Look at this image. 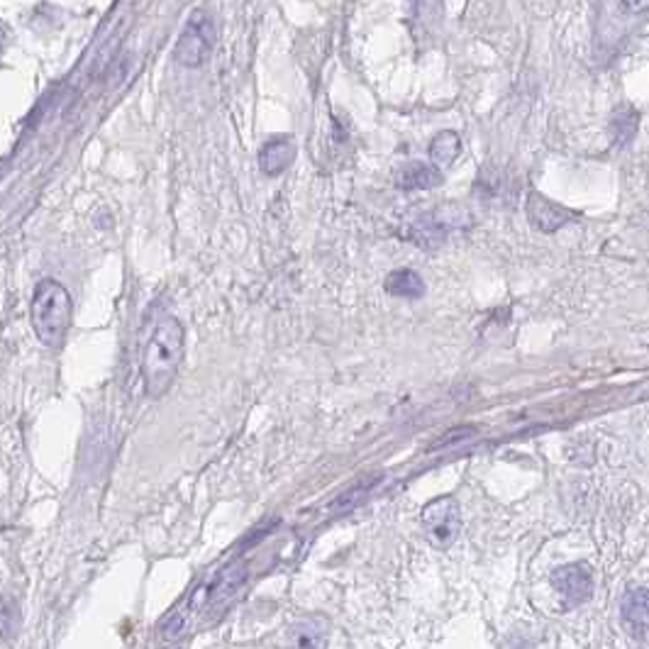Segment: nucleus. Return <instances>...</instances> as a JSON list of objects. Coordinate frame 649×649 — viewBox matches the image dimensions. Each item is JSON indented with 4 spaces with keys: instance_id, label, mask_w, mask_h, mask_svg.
I'll return each mask as SVG.
<instances>
[{
    "instance_id": "nucleus-7",
    "label": "nucleus",
    "mask_w": 649,
    "mask_h": 649,
    "mask_svg": "<svg viewBox=\"0 0 649 649\" xmlns=\"http://www.w3.org/2000/svg\"><path fill=\"white\" fill-rule=\"evenodd\" d=\"M528 218L530 223L538 227L540 232H556L564 223H569V218H572V213H569L566 208H562V205H556L554 201L544 198L542 193L532 191L528 196Z\"/></svg>"
},
{
    "instance_id": "nucleus-1",
    "label": "nucleus",
    "mask_w": 649,
    "mask_h": 649,
    "mask_svg": "<svg viewBox=\"0 0 649 649\" xmlns=\"http://www.w3.org/2000/svg\"><path fill=\"white\" fill-rule=\"evenodd\" d=\"M186 351V333L174 315H164L142 351V381L150 398L164 396L174 383Z\"/></svg>"
},
{
    "instance_id": "nucleus-11",
    "label": "nucleus",
    "mask_w": 649,
    "mask_h": 649,
    "mask_svg": "<svg viewBox=\"0 0 649 649\" xmlns=\"http://www.w3.org/2000/svg\"><path fill=\"white\" fill-rule=\"evenodd\" d=\"M383 289L391 295H396V299H410V301L423 299L428 291L423 277L413 269H393L389 277H386Z\"/></svg>"
},
{
    "instance_id": "nucleus-15",
    "label": "nucleus",
    "mask_w": 649,
    "mask_h": 649,
    "mask_svg": "<svg viewBox=\"0 0 649 649\" xmlns=\"http://www.w3.org/2000/svg\"><path fill=\"white\" fill-rule=\"evenodd\" d=\"M181 630H184V615H181V613L169 615V620L162 623V637H164V640H174V637L181 635Z\"/></svg>"
},
{
    "instance_id": "nucleus-5",
    "label": "nucleus",
    "mask_w": 649,
    "mask_h": 649,
    "mask_svg": "<svg viewBox=\"0 0 649 649\" xmlns=\"http://www.w3.org/2000/svg\"><path fill=\"white\" fill-rule=\"evenodd\" d=\"M552 586L562 596L564 608H576L594 594V574L588 564H564L552 572Z\"/></svg>"
},
{
    "instance_id": "nucleus-3",
    "label": "nucleus",
    "mask_w": 649,
    "mask_h": 649,
    "mask_svg": "<svg viewBox=\"0 0 649 649\" xmlns=\"http://www.w3.org/2000/svg\"><path fill=\"white\" fill-rule=\"evenodd\" d=\"M215 20L208 10H193L186 28L181 30L179 42L174 47V62L186 68H198L210 60L215 50Z\"/></svg>"
},
{
    "instance_id": "nucleus-10",
    "label": "nucleus",
    "mask_w": 649,
    "mask_h": 649,
    "mask_svg": "<svg viewBox=\"0 0 649 649\" xmlns=\"http://www.w3.org/2000/svg\"><path fill=\"white\" fill-rule=\"evenodd\" d=\"M247 578V566L242 562H235L230 566H225L223 572L215 576L213 586H210V594H208V608H223L227 601H230L239 586L245 584Z\"/></svg>"
},
{
    "instance_id": "nucleus-12",
    "label": "nucleus",
    "mask_w": 649,
    "mask_h": 649,
    "mask_svg": "<svg viewBox=\"0 0 649 649\" xmlns=\"http://www.w3.org/2000/svg\"><path fill=\"white\" fill-rule=\"evenodd\" d=\"M462 152V140L457 132H440L435 134V140L430 142V159L432 164L437 166H450L454 159L459 156Z\"/></svg>"
},
{
    "instance_id": "nucleus-2",
    "label": "nucleus",
    "mask_w": 649,
    "mask_h": 649,
    "mask_svg": "<svg viewBox=\"0 0 649 649\" xmlns=\"http://www.w3.org/2000/svg\"><path fill=\"white\" fill-rule=\"evenodd\" d=\"M30 321L37 339L47 349H62L68 329L74 321V301L72 293L64 289V283L54 279H42L34 286L30 303Z\"/></svg>"
},
{
    "instance_id": "nucleus-4",
    "label": "nucleus",
    "mask_w": 649,
    "mask_h": 649,
    "mask_svg": "<svg viewBox=\"0 0 649 649\" xmlns=\"http://www.w3.org/2000/svg\"><path fill=\"white\" fill-rule=\"evenodd\" d=\"M423 526L430 542L437 550H447L459 538L462 530V510L452 496H440L423 508Z\"/></svg>"
},
{
    "instance_id": "nucleus-6",
    "label": "nucleus",
    "mask_w": 649,
    "mask_h": 649,
    "mask_svg": "<svg viewBox=\"0 0 649 649\" xmlns=\"http://www.w3.org/2000/svg\"><path fill=\"white\" fill-rule=\"evenodd\" d=\"M620 620L635 640L649 642V588H632L623 596Z\"/></svg>"
},
{
    "instance_id": "nucleus-14",
    "label": "nucleus",
    "mask_w": 649,
    "mask_h": 649,
    "mask_svg": "<svg viewBox=\"0 0 649 649\" xmlns=\"http://www.w3.org/2000/svg\"><path fill=\"white\" fill-rule=\"evenodd\" d=\"M371 491V482H367V484H359V486H351V488H347L345 494L342 496H337L333 504H329V510L333 512H345V510H349V508H355V506H359L364 498H367V494Z\"/></svg>"
},
{
    "instance_id": "nucleus-16",
    "label": "nucleus",
    "mask_w": 649,
    "mask_h": 649,
    "mask_svg": "<svg viewBox=\"0 0 649 649\" xmlns=\"http://www.w3.org/2000/svg\"><path fill=\"white\" fill-rule=\"evenodd\" d=\"M3 625H6V637H10V632H13L18 628V623H13V606H10V603H6Z\"/></svg>"
},
{
    "instance_id": "nucleus-8",
    "label": "nucleus",
    "mask_w": 649,
    "mask_h": 649,
    "mask_svg": "<svg viewBox=\"0 0 649 649\" xmlns=\"http://www.w3.org/2000/svg\"><path fill=\"white\" fill-rule=\"evenodd\" d=\"M295 159V142L289 134L271 137V140L259 150V166L269 176H281Z\"/></svg>"
},
{
    "instance_id": "nucleus-9",
    "label": "nucleus",
    "mask_w": 649,
    "mask_h": 649,
    "mask_svg": "<svg viewBox=\"0 0 649 649\" xmlns=\"http://www.w3.org/2000/svg\"><path fill=\"white\" fill-rule=\"evenodd\" d=\"M442 171L425 162H408L396 171V186L401 191H430L442 186Z\"/></svg>"
},
{
    "instance_id": "nucleus-13",
    "label": "nucleus",
    "mask_w": 649,
    "mask_h": 649,
    "mask_svg": "<svg viewBox=\"0 0 649 649\" xmlns=\"http://www.w3.org/2000/svg\"><path fill=\"white\" fill-rule=\"evenodd\" d=\"M293 649H325V628L321 623H299L291 630Z\"/></svg>"
}]
</instances>
